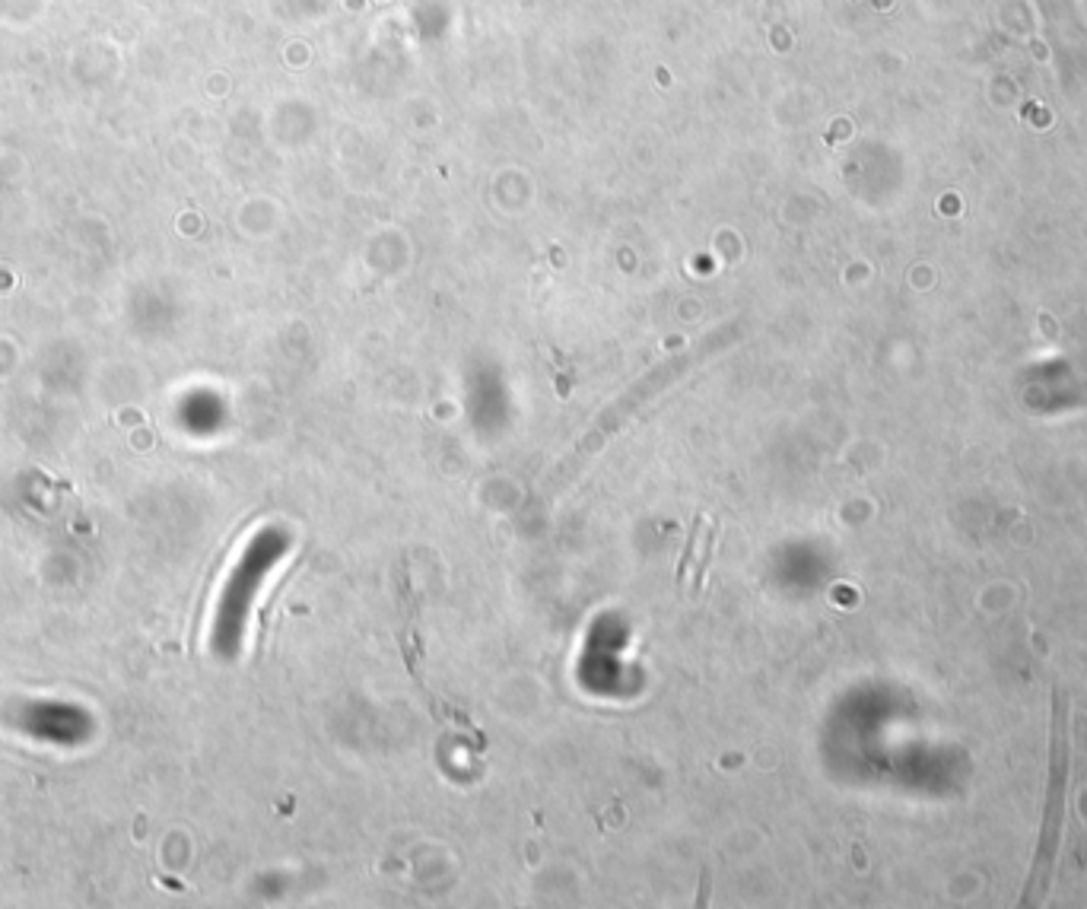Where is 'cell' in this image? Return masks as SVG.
Returning a JSON list of instances; mask_svg holds the SVG:
<instances>
[{
  "label": "cell",
  "instance_id": "1",
  "mask_svg": "<svg viewBox=\"0 0 1087 909\" xmlns=\"http://www.w3.org/2000/svg\"><path fill=\"white\" fill-rule=\"evenodd\" d=\"M1065 782H1068V744H1065V716H1062V697H1056V719H1053V754H1049V795H1046V814H1043V830H1040V846L1037 859H1033V875L1024 890L1027 900H1043L1049 875H1053V862L1062 840V821H1065Z\"/></svg>",
  "mask_w": 1087,
  "mask_h": 909
}]
</instances>
